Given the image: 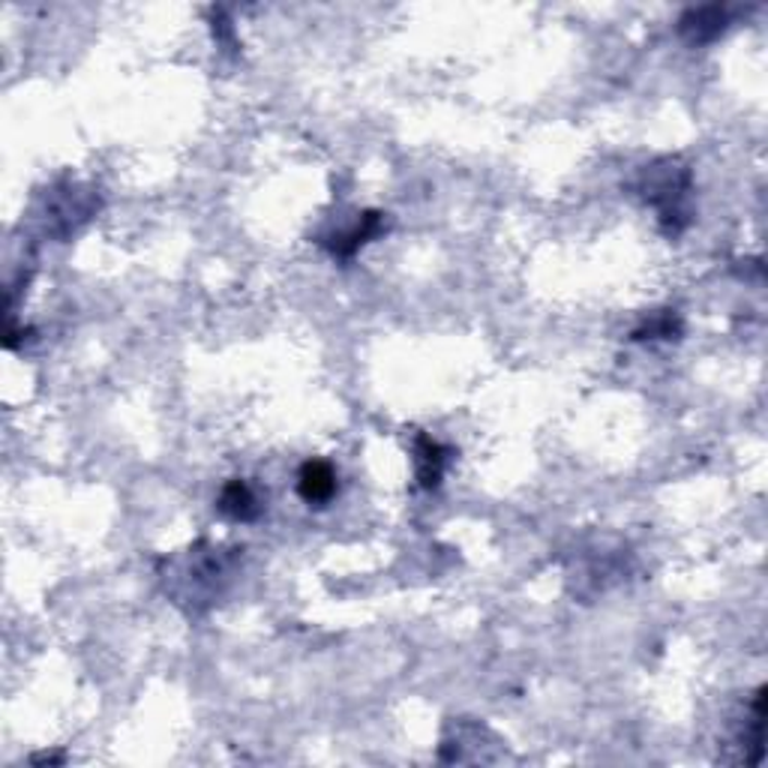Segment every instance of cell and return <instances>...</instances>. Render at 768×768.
I'll return each instance as SVG.
<instances>
[{
    "label": "cell",
    "instance_id": "3957f363",
    "mask_svg": "<svg viewBox=\"0 0 768 768\" xmlns=\"http://www.w3.org/2000/svg\"><path fill=\"white\" fill-rule=\"evenodd\" d=\"M388 229V220H385V214H378V210H366L361 220L354 222L349 232L337 234L333 241H321V244L328 246L330 253L337 258H352L357 249H364L369 241H376L378 234Z\"/></svg>",
    "mask_w": 768,
    "mask_h": 768
},
{
    "label": "cell",
    "instance_id": "5b68a950",
    "mask_svg": "<svg viewBox=\"0 0 768 768\" xmlns=\"http://www.w3.org/2000/svg\"><path fill=\"white\" fill-rule=\"evenodd\" d=\"M220 513H225L234 523H256L261 516V499L256 496V489L249 487L246 480L234 477L225 487L220 489V499H217Z\"/></svg>",
    "mask_w": 768,
    "mask_h": 768
},
{
    "label": "cell",
    "instance_id": "7a4b0ae2",
    "mask_svg": "<svg viewBox=\"0 0 768 768\" xmlns=\"http://www.w3.org/2000/svg\"><path fill=\"white\" fill-rule=\"evenodd\" d=\"M340 489V480H337V472L333 465L325 463V460H309V463L301 465L297 472V496L309 504V508H325L333 501Z\"/></svg>",
    "mask_w": 768,
    "mask_h": 768
},
{
    "label": "cell",
    "instance_id": "277c9868",
    "mask_svg": "<svg viewBox=\"0 0 768 768\" xmlns=\"http://www.w3.org/2000/svg\"><path fill=\"white\" fill-rule=\"evenodd\" d=\"M679 31L691 46H706L727 31V10L723 7H696L679 19Z\"/></svg>",
    "mask_w": 768,
    "mask_h": 768
},
{
    "label": "cell",
    "instance_id": "52a82bcc",
    "mask_svg": "<svg viewBox=\"0 0 768 768\" xmlns=\"http://www.w3.org/2000/svg\"><path fill=\"white\" fill-rule=\"evenodd\" d=\"M679 333H682V321H679V316L675 313H658V316H651L643 325V328L634 330V340L636 342H646V340H679Z\"/></svg>",
    "mask_w": 768,
    "mask_h": 768
},
{
    "label": "cell",
    "instance_id": "ba28073f",
    "mask_svg": "<svg viewBox=\"0 0 768 768\" xmlns=\"http://www.w3.org/2000/svg\"><path fill=\"white\" fill-rule=\"evenodd\" d=\"M46 763H63V756L61 754H39V756H34V766H46Z\"/></svg>",
    "mask_w": 768,
    "mask_h": 768
},
{
    "label": "cell",
    "instance_id": "8992f818",
    "mask_svg": "<svg viewBox=\"0 0 768 768\" xmlns=\"http://www.w3.org/2000/svg\"><path fill=\"white\" fill-rule=\"evenodd\" d=\"M451 460V451L441 441L429 439V436H417L415 439V472L417 484L424 489H439L441 477H444V465Z\"/></svg>",
    "mask_w": 768,
    "mask_h": 768
},
{
    "label": "cell",
    "instance_id": "6da1fadb",
    "mask_svg": "<svg viewBox=\"0 0 768 768\" xmlns=\"http://www.w3.org/2000/svg\"><path fill=\"white\" fill-rule=\"evenodd\" d=\"M636 190L646 205L658 210V222L670 237L691 225V193H694V174L682 159L667 157L651 162L639 171Z\"/></svg>",
    "mask_w": 768,
    "mask_h": 768
}]
</instances>
